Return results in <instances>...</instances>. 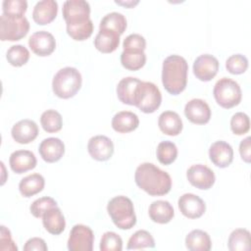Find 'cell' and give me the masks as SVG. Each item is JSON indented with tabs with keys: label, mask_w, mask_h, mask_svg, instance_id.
<instances>
[{
	"label": "cell",
	"mask_w": 251,
	"mask_h": 251,
	"mask_svg": "<svg viewBox=\"0 0 251 251\" xmlns=\"http://www.w3.org/2000/svg\"><path fill=\"white\" fill-rule=\"evenodd\" d=\"M139 119L136 114L130 111L118 112L112 119V127L120 133L130 132L137 128Z\"/></svg>",
	"instance_id": "cb8c5ba5"
},
{
	"label": "cell",
	"mask_w": 251,
	"mask_h": 251,
	"mask_svg": "<svg viewBox=\"0 0 251 251\" xmlns=\"http://www.w3.org/2000/svg\"><path fill=\"white\" fill-rule=\"evenodd\" d=\"M158 161L163 165H171L177 157V148L172 141H161L156 150Z\"/></svg>",
	"instance_id": "836d02e7"
},
{
	"label": "cell",
	"mask_w": 251,
	"mask_h": 251,
	"mask_svg": "<svg viewBox=\"0 0 251 251\" xmlns=\"http://www.w3.org/2000/svg\"><path fill=\"white\" fill-rule=\"evenodd\" d=\"M226 68L232 75H241L248 68V59L242 54H233L226 59Z\"/></svg>",
	"instance_id": "74e56055"
},
{
	"label": "cell",
	"mask_w": 251,
	"mask_h": 251,
	"mask_svg": "<svg viewBox=\"0 0 251 251\" xmlns=\"http://www.w3.org/2000/svg\"><path fill=\"white\" fill-rule=\"evenodd\" d=\"M66 27L67 33L76 41L86 40L93 32V23L91 20L76 25H66Z\"/></svg>",
	"instance_id": "e575fe53"
},
{
	"label": "cell",
	"mask_w": 251,
	"mask_h": 251,
	"mask_svg": "<svg viewBox=\"0 0 251 251\" xmlns=\"http://www.w3.org/2000/svg\"><path fill=\"white\" fill-rule=\"evenodd\" d=\"M186 177L191 185L203 190L210 189L216 180L214 172L202 164L192 165L186 172Z\"/></svg>",
	"instance_id": "30bf717a"
},
{
	"label": "cell",
	"mask_w": 251,
	"mask_h": 251,
	"mask_svg": "<svg viewBox=\"0 0 251 251\" xmlns=\"http://www.w3.org/2000/svg\"><path fill=\"white\" fill-rule=\"evenodd\" d=\"M1 232H0V250L2 251H17L18 247L15 244V242L12 239L11 232L10 230L5 226H0Z\"/></svg>",
	"instance_id": "7bdbcfd3"
},
{
	"label": "cell",
	"mask_w": 251,
	"mask_h": 251,
	"mask_svg": "<svg viewBox=\"0 0 251 251\" xmlns=\"http://www.w3.org/2000/svg\"><path fill=\"white\" fill-rule=\"evenodd\" d=\"M123 249V239L114 231H106L100 240L101 251H121Z\"/></svg>",
	"instance_id": "ab89813d"
},
{
	"label": "cell",
	"mask_w": 251,
	"mask_h": 251,
	"mask_svg": "<svg viewBox=\"0 0 251 251\" xmlns=\"http://www.w3.org/2000/svg\"><path fill=\"white\" fill-rule=\"evenodd\" d=\"M117 4L119 5H123V6H126V7H128V8H131V7H134L136 4L139 3V1H126V2H121V1H115Z\"/></svg>",
	"instance_id": "bcb514c9"
},
{
	"label": "cell",
	"mask_w": 251,
	"mask_h": 251,
	"mask_svg": "<svg viewBox=\"0 0 251 251\" xmlns=\"http://www.w3.org/2000/svg\"><path fill=\"white\" fill-rule=\"evenodd\" d=\"M38 151L45 162L55 163L63 157L65 153V144L60 138L48 137L41 141Z\"/></svg>",
	"instance_id": "ac0fdd59"
},
{
	"label": "cell",
	"mask_w": 251,
	"mask_h": 251,
	"mask_svg": "<svg viewBox=\"0 0 251 251\" xmlns=\"http://www.w3.org/2000/svg\"><path fill=\"white\" fill-rule=\"evenodd\" d=\"M47 249H48V247H47L45 241L40 237H32V238L28 239L24 246L25 251H33V250L46 251Z\"/></svg>",
	"instance_id": "ee69618b"
},
{
	"label": "cell",
	"mask_w": 251,
	"mask_h": 251,
	"mask_svg": "<svg viewBox=\"0 0 251 251\" xmlns=\"http://www.w3.org/2000/svg\"><path fill=\"white\" fill-rule=\"evenodd\" d=\"M26 9L25 0H4L2 3L3 14L9 17H24Z\"/></svg>",
	"instance_id": "8d00e7d4"
},
{
	"label": "cell",
	"mask_w": 251,
	"mask_h": 251,
	"mask_svg": "<svg viewBox=\"0 0 251 251\" xmlns=\"http://www.w3.org/2000/svg\"><path fill=\"white\" fill-rule=\"evenodd\" d=\"M94 234L92 229L84 225L73 226L68 239L70 251H91L93 249Z\"/></svg>",
	"instance_id": "ba28073f"
},
{
	"label": "cell",
	"mask_w": 251,
	"mask_h": 251,
	"mask_svg": "<svg viewBox=\"0 0 251 251\" xmlns=\"http://www.w3.org/2000/svg\"><path fill=\"white\" fill-rule=\"evenodd\" d=\"M250 136H247L243 140H241L239 144V153L241 156V159L246 162L250 163L251 162V147H250Z\"/></svg>",
	"instance_id": "f6af8a7d"
},
{
	"label": "cell",
	"mask_w": 251,
	"mask_h": 251,
	"mask_svg": "<svg viewBox=\"0 0 251 251\" xmlns=\"http://www.w3.org/2000/svg\"><path fill=\"white\" fill-rule=\"evenodd\" d=\"M219 66L220 63L215 56L202 54L193 63V74L199 80L210 81L218 74Z\"/></svg>",
	"instance_id": "8fae6325"
},
{
	"label": "cell",
	"mask_w": 251,
	"mask_h": 251,
	"mask_svg": "<svg viewBox=\"0 0 251 251\" xmlns=\"http://www.w3.org/2000/svg\"><path fill=\"white\" fill-rule=\"evenodd\" d=\"M180 213L188 219H198L206 211L205 202L193 193H184L177 202Z\"/></svg>",
	"instance_id": "5bb4252c"
},
{
	"label": "cell",
	"mask_w": 251,
	"mask_h": 251,
	"mask_svg": "<svg viewBox=\"0 0 251 251\" xmlns=\"http://www.w3.org/2000/svg\"><path fill=\"white\" fill-rule=\"evenodd\" d=\"M53 207H57V202L52 197L44 196L34 200L29 207V211L35 218H42L43 214Z\"/></svg>",
	"instance_id": "60d3db41"
},
{
	"label": "cell",
	"mask_w": 251,
	"mask_h": 251,
	"mask_svg": "<svg viewBox=\"0 0 251 251\" xmlns=\"http://www.w3.org/2000/svg\"><path fill=\"white\" fill-rule=\"evenodd\" d=\"M28 46L37 56L45 57L51 55L56 48V40L52 33L39 30L31 34L28 38Z\"/></svg>",
	"instance_id": "7c38bea8"
},
{
	"label": "cell",
	"mask_w": 251,
	"mask_h": 251,
	"mask_svg": "<svg viewBox=\"0 0 251 251\" xmlns=\"http://www.w3.org/2000/svg\"><path fill=\"white\" fill-rule=\"evenodd\" d=\"M140 82V79L132 76L122 78L117 85V95L120 101L124 104L133 106L136 91Z\"/></svg>",
	"instance_id": "7402d4cb"
},
{
	"label": "cell",
	"mask_w": 251,
	"mask_h": 251,
	"mask_svg": "<svg viewBox=\"0 0 251 251\" xmlns=\"http://www.w3.org/2000/svg\"><path fill=\"white\" fill-rule=\"evenodd\" d=\"M123 47L124 51H144L146 48V40L138 33H131L125 38Z\"/></svg>",
	"instance_id": "b9f144b4"
},
{
	"label": "cell",
	"mask_w": 251,
	"mask_h": 251,
	"mask_svg": "<svg viewBox=\"0 0 251 251\" xmlns=\"http://www.w3.org/2000/svg\"><path fill=\"white\" fill-rule=\"evenodd\" d=\"M82 77L78 70L65 67L59 70L53 77L52 89L56 96L63 99L74 97L81 87Z\"/></svg>",
	"instance_id": "277c9868"
},
{
	"label": "cell",
	"mask_w": 251,
	"mask_h": 251,
	"mask_svg": "<svg viewBox=\"0 0 251 251\" xmlns=\"http://www.w3.org/2000/svg\"><path fill=\"white\" fill-rule=\"evenodd\" d=\"M90 5L84 0H68L63 4V17L67 25H76L90 20Z\"/></svg>",
	"instance_id": "9c48e42d"
},
{
	"label": "cell",
	"mask_w": 251,
	"mask_h": 251,
	"mask_svg": "<svg viewBox=\"0 0 251 251\" xmlns=\"http://www.w3.org/2000/svg\"><path fill=\"white\" fill-rule=\"evenodd\" d=\"M87 151L96 161H107L114 154V143L105 135H95L88 140Z\"/></svg>",
	"instance_id": "4fadbf2b"
},
{
	"label": "cell",
	"mask_w": 251,
	"mask_h": 251,
	"mask_svg": "<svg viewBox=\"0 0 251 251\" xmlns=\"http://www.w3.org/2000/svg\"><path fill=\"white\" fill-rule=\"evenodd\" d=\"M148 214L154 223L168 224L173 220L175 211L170 202L166 200H157L150 204Z\"/></svg>",
	"instance_id": "d4e9b609"
},
{
	"label": "cell",
	"mask_w": 251,
	"mask_h": 251,
	"mask_svg": "<svg viewBox=\"0 0 251 251\" xmlns=\"http://www.w3.org/2000/svg\"><path fill=\"white\" fill-rule=\"evenodd\" d=\"M121 63L126 70L137 71L145 65L146 55L144 51H123Z\"/></svg>",
	"instance_id": "1f68e13d"
},
{
	"label": "cell",
	"mask_w": 251,
	"mask_h": 251,
	"mask_svg": "<svg viewBox=\"0 0 251 251\" xmlns=\"http://www.w3.org/2000/svg\"><path fill=\"white\" fill-rule=\"evenodd\" d=\"M42 224L45 229L54 235L62 233L66 227L65 217L58 206L49 209L43 214Z\"/></svg>",
	"instance_id": "44dd1931"
},
{
	"label": "cell",
	"mask_w": 251,
	"mask_h": 251,
	"mask_svg": "<svg viewBox=\"0 0 251 251\" xmlns=\"http://www.w3.org/2000/svg\"><path fill=\"white\" fill-rule=\"evenodd\" d=\"M227 247L230 251L250 250V232L245 228L234 229L228 237Z\"/></svg>",
	"instance_id": "f546056e"
},
{
	"label": "cell",
	"mask_w": 251,
	"mask_h": 251,
	"mask_svg": "<svg viewBox=\"0 0 251 251\" xmlns=\"http://www.w3.org/2000/svg\"><path fill=\"white\" fill-rule=\"evenodd\" d=\"M38 126L34 121L25 119L16 123L11 130L13 139L20 144H27L38 135Z\"/></svg>",
	"instance_id": "2e32d148"
},
{
	"label": "cell",
	"mask_w": 251,
	"mask_h": 251,
	"mask_svg": "<svg viewBox=\"0 0 251 251\" xmlns=\"http://www.w3.org/2000/svg\"><path fill=\"white\" fill-rule=\"evenodd\" d=\"M136 185L151 196H163L172 188L170 175L152 163L140 164L134 174Z\"/></svg>",
	"instance_id": "6da1fadb"
},
{
	"label": "cell",
	"mask_w": 251,
	"mask_h": 251,
	"mask_svg": "<svg viewBox=\"0 0 251 251\" xmlns=\"http://www.w3.org/2000/svg\"><path fill=\"white\" fill-rule=\"evenodd\" d=\"M213 94L216 102L225 109H230L238 105L242 98L239 84L228 77H223L216 82Z\"/></svg>",
	"instance_id": "5b68a950"
},
{
	"label": "cell",
	"mask_w": 251,
	"mask_h": 251,
	"mask_svg": "<svg viewBox=\"0 0 251 251\" xmlns=\"http://www.w3.org/2000/svg\"><path fill=\"white\" fill-rule=\"evenodd\" d=\"M45 179L40 174H31L21 179L19 190L24 197H31L43 190Z\"/></svg>",
	"instance_id": "4316f807"
},
{
	"label": "cell",
	"mask_w": 251,
	"mask_h": 251,
	"mask_svg": "<svg viewBox=\"0 0 251 251\" xmlns=\"http://www.w3.org/2000/svg\"><path fill=\"white\" fill-rule=\"evenodd\" d=\"M107 212L115 224L121 229H130L136 224V216L132 201L124 195L112 198L107 205Z\"/></svg>",
	"instance_id": "3957f363"
},
{
	"label": "cell",
	"mask_w": 251,
	"mask_h": 251,
	"mask_svg": "<svg viewBox=\"0 0 251 251\" xmlns=\"http://www.w3.org/2000/svg\"><path fill=\"white\" fill-rule=\"evenodd\" d=\"M29 30V23L24 17H0V39L2 41H17L25 37Z\"/></svg>",
	"instance_id": "52a82bcc"
},
{
	"label": "cell",
	"mask_w": 251,
	"mask_h": 251,
	"mask_svg": "<svg viewBox=\"0 0 251 251\" xmlns=\"http://www.w3.org/2000/svg\"><path fill=\"white\" fill-rule=\"evenodd\" d=\"M36 163L35 155L28 150H17L10 155L9 159L10 167L16 174H23L34 169Z\"/></svg>",
	"instance_id": "ffe728a7"
},
{
	"label": "cell",
	"mask_w": 251,
	"mask_h": 251,
	"mask_svg": "<svg viewBox=\"0 0 251 251\" xmlns=\"http://www.w3.org/2000/svg\"><path fill=\"white\" fill-rule=\"evenodd\" d=\"M188 64L179 55H171L163 62L162 83L165 89L173 95L181 93L187 83Z\"/></svg>",
	"instance_id": "7a4b0ae2"
},
{
	"label": "cell",
	"mask_w": 251,
	"mask_h": 251,
	"mask_svg": "<svg viewBox=\"0 0 251 251\" xmlns=\"http://www.w3.org/2000/svg\"><path fill=\"white\" fill-rule=\"evenodd\" d=\"M58 13V3L55 0H42L35 4L32 11L33 21L40 25L50 24Z\"/></svg>",
	"instance_id": "d6986e66"
},
{
	"label": "cell",
	"mask_w": 251,
	"mask_h": 251,
	"mask_svg": "<svg viewBox=\"0 0 251 251\" xmlns=\"http://www.w3.org/2000/svg\"><path fill=\"white\" fill-rule=\"evenodd\" d=\"M184 115L193 124L205 125L211 119V109L204 100L194 98L185 104Z\"/></svg>",
	"instance_id": "9a60e30c"
},
{
	"label": "cell",
	"mask_w": 251,
	"mask_h": 251,
	"mask_svg": "<svg viewBox=\"0 0 251 251\" xmlns=\"http://www.w3.org/2000/svg\"><path fill=\"white\" fill-rule=\"evenodd\" d=\"M209 158L215 166L226 168L233 160V149L224 140L216 141L209 148Z\"/></svg>",
	"instance_id": "e0dca14e"
},
{
	"label": "cell",
	"mask_w": 251,
	"mask_h": 251,
	"mask_svg": "<svg viewBox=\"0 0 251 251\" xmlns=\"http://www.w3.org/2000/svg\"><path fill=\"white\" fill-rule=\"evenodd\" d=\"M126 28V17L118 12H111L105 15L99 25V29L114 30L120 35L125 32Z\"/></svg>",
	"instance_id": "f1b7e54d"
},
{
	"label": "cell",
	"mask_w": 251,
	"mask_h": 251,
	"mask_svg": "<svg viewBox=\"0 0 251 251\" xmlns=\"http://www.w3.org/2000/svg\"><path fill=\"white\" fill-rule=\"evenodd\" d=\"M230 129L236 135H242L250 129V120L247 114L243 112L235 113L230 119Z\"/></svg>",
	"instance_id": "f35d334b"
},
{
	"label": "cell",
	"mask_w": 251,
	"mask_h": 251,
	"mask_svg": "<svg viewBox=\"0 0 251 251\" xmlns=\"http://www.w3.org/2000/svg\"><path fill=\"white\" fill-rule=\"evenodd\" d=\"M120 44V34L110 29H99L94 39L95 48L102 53L114 52Z\"/></svg>",
	"instance_id": "484cf974"
},
{
	"label": "cell",
	"mask_w": 251,
	"mask_h": 251,
	"mask_svg": "<svg viewBox=\"0 0 251 251\" xmlns=\"http://www.w3.org/2000/svg\"><path fill=\"white\" fill-rule=\"evenodd\" d=\"M185 246L190 251H209L212 247V241L206 231L193 229L185 237Z\"/></svg>",
	"instance_id": "83f0119b"
},
{
	"label": "cell",
	"mask_w": 251,
	"mask_h": 251,
	"mask_svg": "<svg viewBox=\"0 0 251 251\" xmlns=\"http://www.w3.org/2000/svg\"><path fill=\"white\" fill-rule=\"evenodd\" d=\"M160 130L171 136L178 135L182 130V121L179 115L174 111L163 112L158 119Z\"/></svg>",
	"instance_id": "603a6c76"
},
{
	"label": "cell",
	"mask_w": 251,
	"mask_h": 251,
	"mask_svg": "<svg viewBox=\"0 0 251 251\" xmlns=\"http://www.w3.org/2000/svg\"><path fill=\"white\" fill-rule=\"evenodd\" d=\"M155 240L150 232L144 229L135 231L128 239L126 248L128 250H140L144 248H154Z\"/></svg>",
	"instance_id": "4dcf8cb0"
},
{
	"label": "cell",
	"mask_w": 251,
	"mask_h": 251,
	"mask_svg": "<svg viewBox=\"0 0 251 251\" xmlns=\"http://www.w3.org/2000/svg\"><path fill=\"white\" fill-rule=\"evenodd\" d=\"M6 58L8 63L12 66L22 67L27 63L29 59V51L24 45H13L8 49Z\"/></svg>",
	"instance_id": "d590c367"
},
{
	"label": "cell",
	"mask_w": 251,
	"mask_h": 251,
	"mask_svg": "<svg viewBox=\"0 0 251 251\" xmlns=\"http://www.w3.org/2000/svg\"><path fill=\"white\" fill-rule=\"evenodd\" d=\"M161 102L162 94L157 85L150 81L141 80L136 91L133 106L143 113L151 114L160 107Z\"/></svg>",
	"instance_id": "8992f818"
},
{
	"label": "cell",
	"mask_w": 251,
	"mask_h": 251,
	"mask_svg": "<svg viewBox=\"0 0 251 251\" xmlns=\"http://www.w3.org/2000/svg\"><path fill=\"white\" fill-rule=\"evenodd\" d=\"M40 123L46 132L53 133L61 130L63 126V119L59 112L50 109L42 113L40 117Z\"/></svg>",
	"instance_id": "d6a6232c"
}]
</instances>
